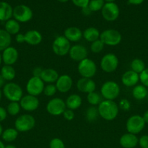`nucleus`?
<instances>
[{
  "label": "nucleus",
  "instance_id": "nucleus-1",
  "mask_svg": "<svg viewBox=\"0 0 148 148\" xmlns=\"http://www.w3.org/2000/svg\"><path fill=\"white\" fill-rule=\"evenodd\" d=\"M99 115L106 121H113L119 113L118 105L114 101L103 100L97 106Z\"/></svg>",
  "mask_w": 148,
  "mask_h": 148
},
{
  "label": "nucleus",
  "instance_id": "nucleus-2",
  "mask_svg": "<svg viewBox=\"0 0 148 148\" xmlns=\"http://www.w3.org/2000/svg\"><path fill=\"white\" fill-rule=\"evenodd\" d=\"M2 93L10 102H20L23 96V89L18 84L9 82L2 88Z\"/></svg>",
  "mask_w": 148,
  "mask_h": 148
},
{
  "label": "nucleus",
  "instance_id": "nucleus-3",
  "mask_svg": "<svg viewBox=\"0 0 148 148\" xmlns=\"http://www.w3.org/2000/svg\"><path fill=\"white\" fill-rule=\"evenodd\" d=\"M120 93V85L113 80L104 82L100 88V94L104 100L114 101L119 96Z\"/></svg>",
  "mask_w": 148,
  "mask_h": 148
},
{
  "label": "nucleus",
  "instance_id": "nucleus-4",
  "mask_svg": "<svg viewBox=\"0 0 148 148\" xmlns=\"http://www.w3.org/2000/svg\"><path fill=\"white\" fill-rule=\"evenodd\" d=\"M36 119L30 114H22L15 121V128L18 132H27L34 128Z\"/></svg>",
  "mask_w": 148,
  "mask_h": 148
},
{
  "label": "nucleus",
  "instance_id": "nucleus-5",
  "mask_svg": "<svg viewBox=\"0 0 148 148\" xmlns=\"http://www.w3.org/2000/svg\"><path fill=\"white\" fill-rule=\"evenodd\" d=\"M77 69L81 77L92 78L97 73V66L94 61L86 58L78 62Z\"/></svg>",
  "mask_w": 148,
  "mask_h": 148
},
{
  "label": "nucleus",
  "instance_id": "nucleus-6",
  "mask_svg": "<svg viewBox=\"0 0 148 148\" xmlns=\"http://www.w3.org/2000/svg\"><path fill=\"white\" fill-rule=\"evenodd\" d=\"M100 39L104 45L115 46L120 44L122 36L120 32L115 29H107L100 33Z\"/></svg>",
  "mask_w": 148,
  "mask_h": 148
},
{
  "label": "nucleus",
  "instance_id": "nucleus-7",
  "mask_svg": "<svg viewBox=\"0 0 148 148\" xmlns=\"http://www.w3.org/2000/svg\"><path fill=\"white\" fill-rule=\"evenodd\" d=\"M71 47V42L64 36H59L55 38L52 45L54 53L59 56H64L68 54Z\"/></svg>",
  "mask_w": 148,
  "mask_h": 148
},
{
  "label": "nucleus",
  "instance_id": "nucleus-8",
  "mask_svg": "<svg viewBox=\"0 0 148 148\" xmlns=\"http://www.w3.org/2000/svg\"><path fill=\"white\" fill-rule=\"evenodd\" d=\"M12 17L19 23H26L32 20L33 12L28 6L26 4H19L13 8Z\"/></svg>",
  "mask_w": 148,
  "mask_h": 148
},
{
  "label": "nucleus",
  "instance_id": "nucleus-9",
  "mask_svg": "<svg viewBox=\"0 0 148 148\" xmlns=\"http://www.w3.org/2000/svg\"><path fill=\"white\" fill-rule=\"evenodd\" d=\"M145 124L146 123L142 116L135 114L128 119L126 123V128L128 132L136 135L144 130Z\"/></svg>",
  "mask_w": 148,
  "mask_h": 148
},
{
  "label": "nucleus",
  "instance_id": "nucleus-10",
  "mask_svg": "<svg viewBox=\"0 0 148 148\" xmlns=\"http://www.w3.org/2000/svg\"><path fill=\"white\" fill-rule=\"evenodd\" d=\"M119 64L118 56L113 53H106L100 61V68L106 73H112L117 69Z\"/></svg>",
  "mask_w": 148,
  "mask_h": 148
},
{
  "label": "nucleus",
  "instance_id": "nucleus-11",
  "mask_svg": "<svg viewBox=\"0 0 148 148\" xmlns=\"http://www.w3.org/2000/svg\"><path fill=\"white\" fill-rule=\"evenodd\" d=\"M65 101L60 98H54L48 101L46 109L48 114L53 116H59L62 115L66 109Z\"/></svg>",
  "mask_w": 148,
  "mask_h": 148
},
{
  "label": "nucleus",
  "instance_id": "nucleus-12",
  "mask_svg": "<svg viewBox=\"0 0 148 148\" xmlns=\"http://www.w3.org/2000/svg\"><path fill=\"white\" fill-rule=\"evenodd\" d=\"M103 18L108 22H113L120 15V8L115 2H105L101 10Z\"/></svg>",
  "mask_w": 148,
  "mask_h": 148
},
{
  "label": "nucleus",
  "instance_id": "nucleus-13",
  "mask_svg": "<svg viewBox=\"0 0 148 148\" xmlns=\"http://www.w3.org/2000/svg\"><path fill=\"white\" fill-rule=\"evenodd\" d=\"M44 84L40 77L33 76L28 80L26 86V91L29 95L37 97L38 95L43 93L45 87Z\"/></svg>",
  "mask_w": 148,
  "mask_h": 148
},
{
  "label": "nucleus",
  "instance_id": "nucleus-14",
  "mask_svg": "<svg viewBox=\"0 0 148 148\" xmlns=\"http://www.w3.org/2000/svg\"><path fill=\"white\" fill-rule=\"evenodd\" d=\"M20 105L22 109L28 112H32L38 109L40 105L39 98L36 96L31 95H23V98L20 101Z\"/></svg>",
  "mask_w": 148,
  "mask_h": 148
},
{
  "label": "nucleus",
  "instance_id": "nucleus-15",
  "mask_svg": "<svg viewBox=\"0 0 148 148\" xmlns=\"http://www.w3.org/2000/svg\"><path fill=\"white\" fill-rule=\"evenodd\" d=\"M68 54L72 60L80 62L86 59L88 56V51L86 48L83 45L75 44L71 46Z\"/></svg>",
  "mask_w": 148,
  "mask_h": 148
},
{
  "label": "nucleus",
  "instance_id": "nucleus-16",
  "mask_svg": "<svg viewBox=\"0 0 148 148\" xmlns=\"http://www.w3.org/2000/svg\"><path fill=\"white\" fill-rule=\"evenodd\" d=\"M73 81L70 75L64 74L58 77L57 80L55 82V86L58 92L61 93H66L72 88Z\"/></svg>",
  "mask_w": 148,
  "mask_h": 148
},
{
  "label": "nucleus",
  "instance_id": "nucleus-17",
  "mask_svg": "<svg viewBox=\"0 0 148 148\" xmlns=\"http://www.w3.org/2000/svg\"><path fill=\"white\" fill-rule=\"evenodd\" d=\"M1 57H2V62L4 64L12 66L17 62L19 57V53L16 48L10 46L3 51L1 53Z\"/></svg>",
  "mask_w": 148,
  "mask_h": 148
},
{
  "label": "nucleus",
  "instance_id": "nucleus-18",
  "mask_svg": "<svg viewBox=\"0 0 148 148\" xmlns=\"http://www.w3.org/2000/svg\"><path fill=\"white\" fill-rule=\"evenodd\" d=\"M76 88L81 92L89 94L96 90L97 85L91 78L81 77L77 81Z\"/></svg>",
  "mask_w": 148,
  "mask_h": 148
},
{
  "label": "nucleus",
  "instance_id": "nucleus-19",
  "mask_svg": "<svg viewBox=\"0 0 148 148\" xmlns=\"http://www.w3.org/2000/svg\"><path fill=\"white\" fill-rule=\"evenodd\" d=\"M139 81V75L132 70L125 72L121 76V82L123 85L128 88L136 86Z\"/></svg>",
  "mask_w": 148,
  "mask_h": 148
},
{
  "label": "nucleus",
  "instance_id": "nucleus-20",
  "mask_svg": "<svg viewBox=\"0 0 148 148\" xmlns=\"http://www.w3.org/2000/svg\"><path fill=\"white\" fill-rule=\"evenodd\" d=\"M139 143V139L136 134L126 133L120 137L119 144L123 148H134Z\"/></svg>",
  "mask_w": 148,
  "mask_h": 148
},
{
  "label": "nucleus",
  "instance_id": "nucleus-21",
  "mask_svg": "<svg viewBox=\"0 0 148 148\" xmlns=\"http://www.w3.org/2000/svg\"><path fill=\"white\" fill-rule=\"evenodd\" d=\"M25 43L30 46H37L40 44L42 41L41 33L36 30H30L24 33Z\"/></svg>",
  "mask_w": 148,
  "mask_h": 148
},
{
  "label": "nucleus",
  "instance_id": "nucleus-22",
  "mask_svg": "<svg viewBox=\"0 0 148 148\" xmlns=\"http://www.w3.org/2000/svg\"><path fill=\"white\" fill-rule=\"evenodd\" d=\"M63 36L70 42H78L83 38V32L79 27L71 26L64 30Z\"/></svg>",
  "mask_w": 148,
  "mask_h": 148
},
{
  "label": "nucleus",
  "instance_id": "nucleus-23",
  "mask_svg": "<svg viewBox=\"0 0 148 148\" xmlns=\"http://www.w3.org/2000/svg\"><path fill=\"white\" fill-rule=\"evenodd\" d=\"M59 76V74L55 69L46 68V69H43L40 78L44 83L53 84L54 82H56Z\"/></svg>",
  "mask_w": 148,
  "mask_h": 148
},
{
  "label": "nucleus",
  "instance_id": "nucleus-24",
  "mask_svg": "<svg viewBox=\"0 0 148 148\" xmlns=\"http://www.w3.org/2000/svg\"><path fill=\"white\" fill-rule=\"evenodd\" d=\"M13 8L9 3L0 1V21L6 22L12 18Z\"/></svg>",
  "mask_w": 148,
  "mask_h": 148
},
{
  "label": "nucleus",
  "instance_id": "nucleus-25",
  "mask_svg": "<svg viewBox=\"0 0 148 148\" xmlns=\"http://www.w3.org/2000/svg\"><path fill=\"white\" fill-rule=\"evenodd\" d=\"M66 108L75 111L79 108L82 105V98L78 94H71L65 101Z\"/></svg>",
  "mask_w": 148,
  "mask_h": 148
},
{
  "label": "nucleus",
  "instance_id": "nucleus-26",
  "mask_svg": "<svg viewBox=\"0 0 148 148\" xmlns=\"http://www.w3.org/2000/svg\"><path fill=\"white\" fill-rule=\"evenodd\" d=\"M100 30L94 27H87L83 32V38L86 41L90 42V43H92V42L100 39Z\"/></svg>",
  "mask_w": 148,
  "mask_h": 148
},
{
  "label": "nucleus",
  "instance_id": "nucleus-27",
  "mask_svg": "<svg viewBox=\"0 0 148 148\" xmlns=\"http://www.w3.org/2000/svg\"><path fill=\"white\" fill-rule=\"evenodd\" d=\"M4 30L7 32L10 35H17L20 33V25L19 22L15 19H10L9 20L5 22L4 24Z\"/></svg>",
  "mask_w": 148,
  "mask_h": 148
},
{
  "label": "nucleus",
  "instance_id": "nucleus-28",
  "mask_svg": "<svg viewBox=\"0 0 148 148\" xmlns=\"http://www.w3.org/2000/svg\"><path fill=\"white\" fill-rule=\"evenodd\" d=\"M12 36L4 29H0V51L11 46Z\"/></svg>",
  "mask_w": 148,
  "mask_h": 148
},
{
  "label": "nucleus",
  "instance_id": "nucleus-29",
  "mask_svg": "<svg viewBox=\"0 0 148 148\" xmlns=\"http://www.w3.org/2000/svg\"><path fill=\"white\" fill-rule=\"evenodd\" d=\"M0 75L3 77V78L6 81L11 82L12 80H13L15 78L16 71L12 66L4 64L1 67Z\"/></svg>",
  "mask_w": 148,
  "mask_h": 148
},
{
  "label": "nucleus",
  "instance_id": "nucleus-30",
  "mask_svg": "<svg viewBox=\"0 0 148 148\" xmlns=\"http://www.w3.org/2000/svg\"><path fill=\"white\" fill-rule=\"evenodd\" d=\"M18 133L15 128H7L3 131L1 138L6 143H12L17 138Z\"/></svg>",
  "mask_w": 148,
  "mask_h": 148
},
{
  "label": "nucleus",
  "instance_id": "nucleus-31",
  "mask_svg": "<svg viewBox=\"0 0 148 148\" xmlns=\"http://www.w3.org/2000/svg\"><path fill=\"white\" fill-rule=\"evenodd\" d=\"M132 95L138 101L145 99L147 95V89L142 85H136L132 90Z\"/></svg>",
  "mask_w": 148,
  "mask_h": 148
},
{
  "label": "nucleus",
  "instance_id": "nucleus-32",
  "mask_svg": "<svg viewBox=\"0 0 148 148\" xmlns=\"http://www.w3.org/2000/svg\"><path fill=\"white\" fill-rule=\"evenodd\" d=\"M100 116L97 106H91L87 108L85 113V118L89 122H94Z\"/></svg>",
  "mask_w": 148,
  "mask_h": 148
},
{
  "label": "nucleus",
  "instance_id": "nucleus-33",
  "mask_svg": "<svg viewBox=\"0 0 148 148\" xmlns=\"http://www.w3.org/2000/svg\"><path fill=\"white\" fill-rule=\"evenodd\" d=\"M131 70L133 71L137 74H140L145 69V64L143 60L140 59H134L130 64Z\"/></svg>",
  "mask_w": 148,
  "mask_h": 148
},
{
  "label": "nucleus",
  "instance_id": "nucleus-34",
  "mask_svg": "<svg viewBox=\"0 0 148 148\" xmlns=\"http://www.w3.org/2000/svg\"><path fill=\"white\" fill-rule=\"evenodd\" d=\"M102 97L101 94L94 91V92H91L90 93L87 94L86 99L89 103L91 106H98L99 104L102 101Z\"/></svg>",
  "mask_w": 148,
  "mask_h": 148
},
{
  "label": "nucleus",
  "instance_id": "nucleus-35",
  "mask_svg": "<svg viewBox=\"0 0 148 148\" xmlns=\"http://www.w3.org/2000/svg\"><path fill=\"white\" fill-rule=\"evenodd\" d=\"M21 109V106L19 102H10L6 108L7 114L12 116H15L19 114Z\"/></svg>",
  "mask_w": 148,
  "mask_h": 148
},
{
  "label": "nucleus",
  "instance_id": "nucleus-36",
  "mask_svg": "<svg viewBox=\"0 0 148 148\" xmlns=\"http://www.w3.org/2000/svg\"><path fill=\"white\" fill-rule=\"evenodd\" d=\"M104 4L105 1L104 0H90L88 7L92 12H95L101 11Z\"/></svg>",
  "mask_w": 148,
  "mask_h": 148
},
{
  "label": "nucleus",
  "instance_id": "nucleus-37",
  "mask_svg": "<svg viewBox=\"0 0 148 148\" xmlns=\"http://www.w3.org/2000/svg\"><path fill=\"white\" fill-rule=\"evenodd\" d=\"M104 44L101 41L100 39L95 40V41L91 43V46H90V49H91V52L94 53H99L100 52L102 51L104 49Z\"/></svg>",
  "mask_w": 148,
  "mask_h": 148
},
{
  "label": "nucleus",
  "instance_id": "nucleus-38",
  "mask_svg": "<svg viewBox=\"0 0 148 148\" xmlns=\"http://www.w3.org/2000/svg\"><path fill=\"white\" fill-rule=\"evenodd\" d=\"M57 91V90L55 85H54V84H48V85H45L43 93L47 97H52L56 94Z\"/></svg>",
  "mask_w": 148,
  "mask_h": 148
},
{
  "label": "nucleus",
  "instance_id": "nucleus-39",
  "mask_svg": "<svg viewBox=\"0 0 148 148\" xmlns=\"http://www.w3.org/2000/svg\"><path fill=\"white\" fill-rule=\"evenodd\" d=\"M49 148H65L64 142L61 139L55 137L52 139L49 144Z\"/></svg>",
  "mask_w": 148,
  "mask_h": 148
},
{
  "label": "nucleus",
  "instance_id": "nucleus-40",
  "mask_svg": "<svg viewBox=\"0 0 148 148\" xmlns=\"http://www.w3.org/2000/svg\"><path fill=\"white\" fill-rule=\"evenodd\" d=\"M139 81L142 85L148 88V68H145V70L139 74Z\"/></svg>",
  "mask_w": 148,
  "mask_h": 148
},
{
  "label": "nucleus",
  "instance_id": "nucleus-41",
  "mask_svg": "<svg viewBox=\"0 0 148 148\" xmlns=\"http://www.w3.org/2000/svg\"><path fill=\"white\" fill-rule=\"evenodd\" d=\"M131 106V103L128 99H126V98H122V99L119 101V104H118L119 109H121L123 110V111H127L130 109Z\"/></svg>",
  "mask_w": 148,
  "mask_h": 148
},
{
  "label": "nucleus",
  "instance_id": "nucleus-42",
  "mask_svg": "<svg viewBox=\"0 0 148 148\" xmlns=\"http://www.w3.org/2000/svg\"><path fill=\"white\" fill-rule=\"evenodd\" d=\"M62 116H63L64 119L65 120L68 121H71L75 118V114H74V111L71 109H68V108H66L65 111H64V113L62 114Z\"/></svg>",
  "mask_w": 148,
  "mask_h": 148
},
{
  "label": "nucleus",
  "instance_id": "nucleus-43",
  "mask_svg": "<svg viewBox=\"0 0 148 148\" xmlns=\"http://www.w3.org/2000/svg\"><path fill=\"white\" fill-rule=\"evenodd\" d=\"M71 1L74 5L82 9L86 7H88L90 0H71Z\"/></svg>",
  "mask_w": 148,
  "mask_h": 148
},
{
  "label": "nucleus",
  "instance_id": "nucleus-44",
  "mask_svg": "<svg viewBox=\"0 0 148 148\" xmlns=\"http://www.w3.org/2000/svg\"><path fill=\"white\" fill-rule=\"evenodd\" d=\"M141 148H148V135H142L139 137V143H138Z\"/></svg>",
  "mask_w": 148,
  "mask_h": 148
},
{
  "label": "nucleus",
  "instance_id": "nucleus-45",
  "mask_svg": "<svg viewBox=\"0 0 148 148\" xmlns=\"http://www.w3.org/2000/svg\"><path fill=\"white\" fill-rule=\"evenodd\" d=\"M7 114H7L6 108H4V107L0 106V123L4 121L7 119Z\"/></svg>",
  "mask_w": 148,
  "mask_h": 148
},
{
  "label": "nucleus",
  "instance_id": "nucleus-46",
  "mask_svg": "<svg viewBox=\"0 0 148 148\" xmlns=\"http://www.w3.org/2000/svg\"><path fill=\"white\" fill-rule=\"evenodd\" d=\"M43 69L40 66H36V67L33 68V71H32V74H33V77H40L41 75L42 72H43Z\"/></svg>",
  "mask_w": 148,
  "mask_h": 148
},
{
  "label": "nucleus",
  "instance_id": "nucleus-47",
  "mask_svg": "<svg viewBox=\"0 0 148 148\" xmlns=\"http://www.w3.org/2000/svg\"><path fill=\"white\" fill-rule=\"evenodd\" d=\"M15 40L18 43H25V34L19 33L15 36Z\"/></svg>",
  "mask_w": 148,
  "mask_h": 148
},
{
  "label": "nucleus",
  "instance_id": "nucleus-48",
  "mask_svg": "<svg viewBox=\"0 0 148 148\" xmlns=\"http://www.w3.org/2000/svg\"><path fill=\"white\" fill-rule=\"evenodd\" d=\"M81 12H82V14H84V16H89L91 14L92 12H91V10L89 8V7H84V8L81 9Z\"/></svg>",
  "mask_w": 148,
  "mask_h": 148
},
{
  "label": "nucleus",
  "instance_id": "nucleus-49",
  "mask_svg": "<svg viewBox=\"0 0 148 148\" xmlns=\"http://www.w3.org/2000/svg\"><path fill=\"white\" fill-rule=\"evenodd\" d=\"M145 1V0H128V2L132 5H140Z\"/></svg>",
  "mask_w": 148,
  "mask_h": 148
},
{
  "label": "nucleus",
  "instance_id": "nucleus-50",
  "mask_svg": "<svg viewBox=\"0 0 148 148\" xmlns=\"http://www.w3.org/2000/svg\"><path fill=\"white\" fill-rule=\"evenodd\" d=\"M142 118H143L145 122L146 123V124H148V110L144 113L143 116H142Z\"/></svg>",
  "mask_w": 148,
  "mask_h": 148
},
{
  "label": "nucleus",
  "instance_id": "nucleus-51",
  "mask_svg": "<svg viewBox=\"0 0 148 148\" xmlns=\"http://www.w3.org/2000/svg\"><path fill=\"white\" fill-rule=\"evenodd\" d=\"M5 81L6 80L4 79V78H3V77L0 75V89L4 86V85L6 84Z\"/></svg>",
  "mask_w": 148,
  "mask_h": 148
},
{
  "label": "nucleus",
  "instance_id": "nucleus-52",
  "mask_svg": "<svg viewBox=\"0 0 148 148\" xmlns=\"http://www.w3.org/2000/svg\"><path fill=\"white\" fill-rule=\"evenodd\" d=\"M4 148H17L15 145H5Z\"/></svg>",
  "mask_w": 148,
  "mask_h": 148
},
{
  "label": "nucleus",
  "instance_id": "nucleus-53",
  "mask_svg": "<svg viewBox=\"0 0 148 148\" xmlns=\"http://www.w3.org/2000/svg\"><path fill=\"white\" fill-rule=\"evenodd\" d=\"M3 131H4V130H3V127L2 126H1V123H0V137H1V134H2Z\"/></svg>",
  "mask_w": 148,
  "mask_h": 148
},
{
  "label": "nucleus",
  "instance_id": "nucleus-54",
  "mask_svg": "<svg viewBox=\"0 0 148 148\" xmlns=\"http://www.w3.org/2000/svg\"><path fill=\"white\" fill-rule=\"evenodd\" d=\"M4 147H5V145L3 143V142L1 140H0V148H4Z\"/></svg>",
  "mask_w": 148,
  "mask_h": 148
},
{
  "label": "nucleus",
  "instance_id": "nucleus-55",
  "mask_svg": "<svg viewBox=\"0 0 148 148\" xmlns=\"http://www.w3.org/2000/svg\"><path fill=\"white\" fill-rule=\"evenodd\" d=\"M57 1H59V2H60V3H65V2H67V1H69V0H57Z\"/></svg>",
  "mask_w": 148,
  "mask_h": 148
},
{
  "label": "nucleus",
  "instance_id": "nucleus-56",
  "mask_svg": "<svg viewBox=\"0 0 148 148\" xmlns=\"http://www.w3.org/2000/svg\"><path fill=\"white\" fill-rule=\"evenodd\" d=\"M105 2H115V0H104Z\"/></svg>",
  "mask_w": 148,
  "mask_h": 148
},
{
  "label": "nucleus",
  "instance_id": "nucleus-57",
  "mask_svg": "<svg viewBox=\"0 0 148 148\" xmlns=\"http://www.w3.org/2000/svg\"><path fill=\"white\" fill-rule=\"evenodd\" d=\"M2 95H3V93H2V90H1L0 89V101H1V98H2Z\"/></svg>",
  "mask_w": 148,
  "mask_h": 148
},
{
  "label": "nucleus",
  "instance_id": "nucleus-58",
  "mask_svg": "<svg viewBox=\"0 0 148 148\" xmlns=\"http://www.w3.org/2000/svg\"><path fill=\"white\" fill-rule=\"evenodd\" d=\"M1 63H2V57H1V53L0 52V65L1 64Z\"/></svg>",
  "mask_w": 148,
  "mask_h": 148
},
{
  "label": "nucleus",
  "instance_id": "nucleus-59",
  "mask_svg": "<svg viewBox=\"0 0 148 148\" xmlns=\"http://www.w3.org/2000/svg\"><path fill=\"white\" fill-rule=\"evenodd\" d=\"M147 38H148V36H147Z\"/></svg>",
  "mask_w": 148,
  "mask_h": 148
}]
</instances>
